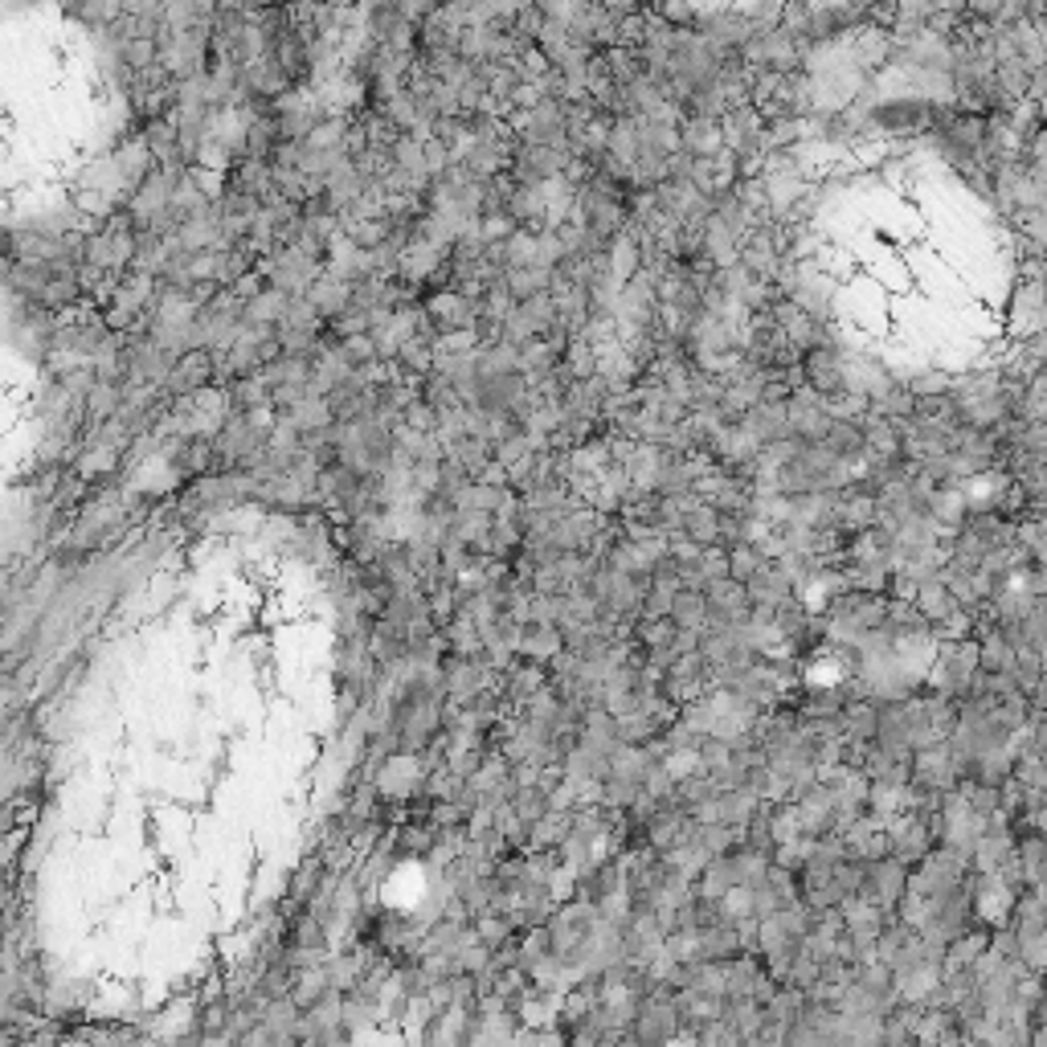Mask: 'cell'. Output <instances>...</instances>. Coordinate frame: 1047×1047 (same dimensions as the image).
Segmentation results:
<instances>
[{"label": "cell", "instance_id": "obj_1", "mask_svg": "<svg viewBox=\"0 0 1047 1047\" xmlns=\"http://www.w3.org/2000/svg\"><path fill=\"white\" fill-rule=\"evenodd\" d=\"M957 107L954 94H896V98H872L863 107V127L880 136H929L933 127Z\"/></svg>", "mask_w": 1047, "mask_h": 1047}, {"label": "cell", "instance_id": "obj_2", "mask_svg": "<svg viewBox=\"0 0 1047 1047\" xmlns=\"http://www.w3.org/2000/svg\"><path fill=\"white\" fill-rule=\"evenodd\" d=\"M213 385H221V360L218 352H209V348H197V352H185V357L173 364V373L164 376V385H160V393L168 397V402H193V397H201V393H209Z\"/></svg>", "mask_w": 1047, "mask_h": 1047}, {"label": "cell", "instance_id": "obj_3", "mask_svg": "<svg viewBox=\"0 0 1047 1047\" xmlns=\"http://www.w3.org/2000/svg\"><path fill=\"white\" fill-rule=\"evenodd\" d=\"M798 369H802V385L814 389L818 397H827V402L851 389V376H847V348L814 345L798 357Z\"/></svg>", "mask_w": 1047, "mask_h": 1047}, {"label": "cell", "instance_id": "obj_4", "mask_svg": "<svg viewBox=\"0 0 1047 1047\" xmlns=\"http://www.w3.org/2000/svg\"><path fill=\"white\" fill-rule=\"evenodd\" d=\"M908 872H912V868H908L905 860H896V856L868 860V868H863V884H860V900L884 908V912H896V905H900V896H905V888H908Z\"/></svg>", "mask_w": 1047, "mask_h": 1047}, {"label": "cell", "instance_id": "obj_5", "mask_svg": "<svg viewBox=\"0 0 1047 1047\" xmlns=\"http://www.w3.org/2000/svg\"><path fill=\"white\" fill-rule=\"evenodd\" d=\"M957 782H962V769H957V757L950 741H938V745H924V749L912 753V786L950 794Z\"/></svg>", "mask_w": 1047, "mask_h": 1047}, {"label": "cell", "instance_id": "obj_6", "mask_svg": "<svg viewBox=\"0 0 1047 1047\" xmlns=\"http://www.w3.org/2000/svg\"><path fill=\"white\" fill-rule=\"evenodd\" d=\"M703 594H708V626H741L753 614L749 590L733 578L708 581Z\"/></svg>", "mask_w": 1047, "mask_h": 1047}, {"label": "cell", "instance_id": "obj_7", "mask_svg": "<svg viewBox=\"0 0 1047 1047\" xmlns=\"http://www.w3.org/2000/svg\"><path fill=\"white\" fill-rule=\"evenodd\" d=\"M844 844L860 856V860H880V856H892V844H888V818L884 814H872L863 811L860 818H851L844 830Z\"/></svg>", "mask_w": 1047, "mask_h": 1047}, {"label": "cell", "instance_id": "obj_8", "mask_svg": "<svg viewBox=\"0 0 1047 1047\" xmlns=\"http://www.w3.org/2000/svg\"><path fill=\"white\" fill-rule=\"evenodd\" d=\"M516 651L520 659H532V663H552V659L565 651V635L557 623H536V618H524L516 635Z\"/></svg>", "mask_w": 1047, "mask_h": 1047}, {"label": "cell", "instance_id": "obj_9", "mask_svg": "<svg viewBox=\"0 0 1047 1047\" xmlns=\"http://www.w3.org/2000/svg\"><path fill=\"white\" fill-rule=\"evenodd\" d=\"M823 446H827L835 458H844L847 467H863L868 454H872L863 418H835V426H830L827 438H823Z\"/></svg>", "mask_w": 1047, "mask_h": 1047}, {"label": "cell", "instance_id": "obj_10", "mask_svg": "<svg viewBox=\"0 0 1047 1047\" xmlns=\"http://www.w3.org/2000/svg\"><path fill=\"white\" fill-rule=\"evenodd\" d=\"M745 590H749L753 606H769V610H773V606H782L786 597L798 594V581L790 578V569H786L782 561H766L749 578V585H745Z\"/></svg>", "mask_w": 1047, "mask_h": 1047}, {"label": "cell", "instance_id": "obj_11", "mask_svg": "<svg viewBox=\"0 0 1047 1047\" xmlns=\"http://www.w3.org/2000/svg\"><path fill=\"white\" fill-rule=\"evenodd\" d=\"M679 148L688 156H720L724 152V124L712 115H684L679 124Z\"/></svg>", "mask_w": 1047, "mask_h": 1047}, {"label": "cell", "instance_id": "obj_12", "mask_svg": "<svg viewBox=\"0 0 1047 1047\" xmlns=\"http://www.w3.org/2000/svg\"><path fill=\"white\" fill-rule=\"evenodd\" d=\"M745 426L749 434L769 446V442H786L790 438V406L786 402H757V406L745 414Z\"/></svg>", "mask_w": 1047, "mask_h": 1047}, {"label": "cell", "instance_id": "obj_13", "mask_svg": "<svg viewBox=\"0 0 1047 1047\" xmlns=\"http://www.w3.org/2000/svg\"><path fill=\"white\" fill-rule=\"evenodd\" d=\"M307 299H312V307L324 315V319H336V315H345L348 307H352V282L340 279V275H331V270H324V275L312 282Z\"/></svg>", "mask_w": 1047, "mask_h": 1047}, {"label": "cell", "instance_id": "obj_14", "mask_svg": "<svg viewBox=\"0 0 1047 1047\" xmlns=\"http://www.w3.org/2000/svg\"><path fill=\"white\" fill-rule=\"evenodd\" d=\"M331 880H336V872H331L328 863L319 860V856H307V860L299 863L295 875H291V884H287V900H299V905H312L319 892L328 888Z\"/></svg>", "mask_w": 1047, "mask_h": 1047}, {"label": "cell", "instance_id": "obj_15", "mask_svg": "<svg viewBox=\"0 0 1047 1047\" xmlns=\"http://www.w3.org/2000/svg\"><path fill=\"white\" fill-rule=\"evenodd\" d=\"M684 536L688 540H696L700 548H712V545H724L720 540V508L708 500H691L688 512H684Z\"/></svg>", "mask_w": 1047, "mask_h": 1047}, {"label": "cell", "instance_id": "obj_16", "mask_svg": "<svg viewBox=\"0 0 1047 1047\" xmlns=\"http://www.w3.org/2000/svg\"><path fill=\"white\" fill-rule=\"evenodd\" d=\"M912 602L921 606V614H924V618H929L933 626L945 623V618H950V614L957 610V597L950 594V585H945V578H941V573H938V578L921 581V585H917V597H912Z\"/></svg>", "mask_w": 1047, "mask_h": 1047}, {"label": "cell", "instance_id": "obj_17", "mask_svg": "<svg viewBox=\"0 0 1047 1047\" xmlns=\"http://www.w3.org/2000/svg\"><path fill=\"white\" fill-rule=\"evenodd\" d=\"M700 13L703 9H696L691 0H647V16H655V21H663V25H672V30H700Z\"/></svg>", "mask_w": 1047, "mask_h": 1047}, {"label": "cell", "instance_id": "obj_18", "mask_svg": "<svg viewBox=\"0 0 1047 1047\" xmlns=\"http://www.w3.org/2000/svg\"><path fill=\"white\" fill-rule=\"evenodd\" d=\"M672 618L688 630H703L708 626V594L703 590H691V585H679V594L672 602Z\"/></svg>", "mask_w": 1047, "mask_h": 1047}, {"label": "cell", "instance_id": "obj_19", "mask_svg": "<svg viewBox=\"0 0 1047 1047\" xmlns=\"http://www.w3.org/2000/svg\"><path fill=\"white\" fill-rule=\"evenodd\" d=\"M766 548L757 545V540H741V545H729V578L741 581V585H749V578L766 565Z\"/></svg>", "mask_w": 1047, "mask_h": 1047}, {"label": "cell", "instance_id": "obj_20", "mask_svg": "<svg viewBox=\"0 0 1047 1047\" xmlns=\"http://www.w3.org/2000/svg\"><path fill=\"white\" fill-rule=\"evenodd\" d=\"M954 373H945V369H921V373L905 376L908 393L921 402V397H950L954 393Z\"/></svg>", "mask_w": 1047, "mask_h": 1047}]
</instances>
